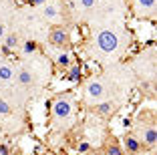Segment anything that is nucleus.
I'll use <instances>...</instances> for the list:
<instances>
[{
  "mask_svg": "<svg viewBox=\"0 0 157 155\" xmlns=\"http://www.w3.org/2000/svg\"><path fill=\"white\" fill-rule=\"evenodd\" d=\"M125 46H127V38L111 26L99 28L93 37V55L99 60H107L109 56L119 55Z\"/></svg>",
  "mask_w": 157,
  "mask_h": 155,
  "instance_id": "nucleus-1",
  "label": "nucleus"
},
{
  "mask_svg": "<svg viewBox=\"0 0 157 155\" xmlns=\"http://www.w3.org/2000/svg\"><path fill=\"white\" fill-rule=\"evenodd\" d=\"M75 107V97L73 93H60L55 97L51 105V123L52 125H63L65 121H69L73 115Z\"/></svg>",
  "mask_w": 157,
  "mask_h": 155,
  "instance_id": "nucleus-2",
  "label": "nucleus"
},
{
  "mask_svg": "<svg viewBox=\"0 0 157 155\" xmlns=\"http://www.w3.org/2000/svg\"><path fill=\"white\" fill-rule=\"evenodd\" d=\"M83 95H85V103H97V101L109 97V85L103 79H91L85 85Z\"/></svg>",
  "mask_w": 157,
  "mask_h": 155,
  "instance_id": "nucleus-3",
  "label": "nucleus"
},
{
  "mask_svg": "<svg viewBox=\"0 0 157 155\" xmlns=\"http://www.w3.org/2000/svg\"><path fill=\"white\" fill-rule=\"evenodd\" d=\"M48 42H51V46H55V48L65 50L71 42L69 30H67L65 26H52L51 32H48Z\"/></svg>",
  "mask_w": 157,
  "mask_h": 155,
  "instance_id": "nucleus-4",
  "label": "nucleus"
},
{
  "mask_svg": "<svg viewBox=\"0 0 157 155\" xmlns=\"http://www.w3.org/2000/svg\"><path fill=\"white\" fill-rule=\"evenodd\" d=\"M157 0H133V14L137 18H153Z\"/></svg>",
  "mask_w": 157,
  "mask_h": 155,
  "instance_id": "nucleus-5",
  "label": "nucleus"
},
{
  "mask_svg": "<svg viewBox=\"0 0 157 155\" xmlns=\"http://www.w3.org/2000/svg\"><path fill=\"white\" fill-rule=\"evenodd\" d=\"M135 137L143 143V147H155V143H157V129H155V125H143L141 129H137V135Z\"/></svg>",
  "mask_w": 157,
  "mask_h": 155,
  "instance_id": "nucleus-6",
  "label": "nucleus"
},
{
  "mask_svg": "<svg viewBox=\"0 0 157 155\" xmlns=\"http://www.w3.org/2000/svg\"><path fill=\"white\" fill-rule=\"evenodd\" d=\"M14 79H16V83H18L20 87H30L34 83V73L28 67L20 64L18 68H14Z\"/></svg>",
  "mask_w": 157,
  "mask_h": 155,
  "instance_id": "nucleus-7",
  "label": "nucleus"
},
{
  "mask_svg": "<svg viewBox=\"0 0 157 155\" xmlns=\"http://www.w3.org/2000/svg\"><path fill=\"white\" fill-rule=\"evenodd\" d=\"M115 111H117L115 101H103V103H99V105H93V113L99 115V117H103V119H111Z\"/></svg>",
  "mask_w": 157,
  "mask_h": 155,
  "instance_id": "nucleus-8",
  "label": "nucleus"
},
{
  "mask_svg": "<svg viewBox=\"0 0 157 155\" xmlns=\"http://www.w3.org/2000/svg\"><path fill=\"white\" fill-rule=\"evenodd\" d=\"M60 8H63L60 2H56V0H48V2H44V6H42V16H44L46 20H59L60 12H63Z\"/></svg>",
  "mask_w": 157,
  "mask_h": 155,
  "instance_id": "nucleus-9",
  "label": "nucleus"
},
{
  "mask_svg": "<svg viewBox=\"0 0 157 155\" xmlns=\"http://www.w3.org/2000/svg\"><path fill=\"white\" fill-rule=\"evenodd\" d=\"M123 147H125V153H129V155H139L141 151H143V143L139 141L135 135H125L123 137Z\"/></svg>",
  "mask_w": 157,
  "mask_h": 155,
  "instance_id": "nucleus-10",
  "label": "nucleus"
},
{
  "mask_svg": "<svg viewBox=\"0 0 157 155\" xmlns=\"http://www.w3.org/2000/svg\"><path fill=\"white\" fill-rule=\"evenodd\" d=\"M55 63H56V67H59V68H65V71H67V68L73 64V55H71L69 50H59V52H56Z\"/></svg>",
  "mask_w": 157,
  "mask_h": 155,
  "instance_id": "nucleus-11",
  "label": "nucleus"
},
{
  "mask_svg": "<svg viewBox=\"0 0 157 155\" xmlns=\"http://www.w3.org/2000/svg\"><path fill=\"white\" fill-rule=\"evenodd\" d=\"M14 81V67L10 63H0V83Z\"/></svg>",
  "mask_w": 157,
  "mask_h": 155,
  "instance_id": "nucleus-12",
  "label": "nucleus"
},
{
  "mask_svg": "<svg viewBox=\"0 0 157 155\" xmlns=\"http://www.w3.org/2000/svg\"><path fill=\"white\" fill-rule=\"evenodd\" d=\"M81 77H83V68H81V64L78 63H73L69 68H67V79L69 81H81Z\"/></svg>",
  "mask_w": 157,
  "mask_h": 155,
  "instance_id": "nucleus-13",
  "label": "nucleus"
},
{
  "mask_svg": "<svg viewBox=\"0 0 157 155\" xmlns=\"http://www.w3.org/2000/svg\"><path fill=\"white\" fill-rule=\"evenodd\" d=\"M2 41H4V50H16V48L20 46V41H18V37H16L14 32L6 34Z\"/></svg>",
  "mask_w": 157,
  "mask_h": 155,
  "instance_id": "nucleus-14",
  "label": "nucleus"
},
{
  "mask_svg": "<svg viewBox=\"0 0 157 155\" xmlns=\"http://www.w3.org/2000/svg\"><path fill=\"white\" fill-rule=\"evenodd\" d=\"M105 155H125V151L115 139H111L109 143H105Z\"/></svg>",
  "mask_w": 157,
  "mask_h": 155,
  "instance_id": "nucleus-15",
  "label": "nucleus"
},
{
  "mask_svg": "<svg viewBox=\"0 0 157 155\" xmlns=\"http://www.w3.org/2000/svg\"><path fill=\"white\" fill-rule=\"evenodd\" d=\"M20 52H22L24 56H28V55H34L36 52V42L34 41H24V42H20Z\"/></svg>",
  "mask_w": 157,
  "mask_h": 155,
  "instance_id": "nucleus-16",
  "label": "nucleus"
},
{
  "mask_svg": "<svg viewBox=\"0 0 157 155\" xmlns=\"http://www.w3.org/2000/svg\"><path fill=\"white\" fill-rule=\"evenodd\" d=\"M77 6L81 10H85V12H89V10H93L97 6V0H77Z\"/></svg>",
  "mask_w": 157,
  "mask_h": 155,
  "instance_id": "nucleus-17",
  "label": "nucleus"
},
{
  "mask_svg": "<svg viewBox=\"0 0 157 155\" xmlns=\"http://www.w3.org/2000/svg\"><path fill=\"white\" fill-rule=\"evenodd\" d=\"M12 113V107H10V103L6 99H2L0 97V117H6V115Z\"/></svg>",
  "mask_w": 157,
  "mask_h": 155,
  "instance_id": "nucleus-18",
  "label": "nucleus"
},
{
  "mask_svg": "<svg viewBox=\"0 0 157 155\" xmlns=\"http://www.w3.org/2000/svg\"><path fill=\"white\" fill-rule=\"evenodd\" d=\"M77 151H78V153H89V151H91V143H89V141H81L77 145Z\"/></svg>",
  "mask_w": 157,
  "mask_h": 155,
  "instance_id": "nucleus-19",
  "label": "nucleus"
},
{
  "mask_svg": "<svg viewBox=\"0 0 157 155\" xmlns=\"http://www.w3.org/2000/svg\"><path fill=\"white\" fill-rule=\"evenodd\" d=\"M44 2H48V0H26V4H30V6H42Z\"/></svg>",
  "mask_w": 157,
  "mask_h": 155,
  "instance_id": "nucleus-20",
  "label": "nucleus"
},
{
  "mask_svg": "<svg viewBox=\"0 0 157 155\" xmlns=\"http://www.w3.org/2000/svg\"><path fill=\"white\" fill-rule=\"evenodd\" d=\"M0 155H10V147L8 145H0Z\"/></svg>",
  "mask_w": 157,
  "mask_h": 155,
  "instance_id": "nucleus-21",
  "label": "nucleus"
},
{
  "mask_svg": "<svg viewBox=\"0 0 157 155\" xmlns=\"http://www.w3.org/2000/svg\"><path fill=\"white\" fill-rule=\"evenodd\" d=\"M4 37H6V26H4L2 22H0V41H2Z\"/></svg>",
  "mask_w": 157,
  "mask_h": 155,
  "instance_id": "nucleus-22",
  "label": "nucleus"
},
{
  "mask_svg": "<svg viewBox=\"0 0 157 155\" xmlns=\"http://www.w3.org/2000/svg\"><path fill=\"white\" fill-rule=\"evenodd\" d=\"M0 52H2V45H0Z\"/></svg>",
  "mask_w": 157,
  "mask_h": 155,
  "instance_id": "nucleus-23",
  "label": "nucleus"
},
{
  "mask_svg": "<svg viewBox=\"0 0 157 155\" xmlns=\"http://www.w3.org/2000/svg\"><path fill=\"white\" fill-rule=\"evenodd\" d=\"M105 2H109V0H105Z\"/></svg>",
  "mask_w": 157,
  "mask_h": 155,
  "instance_id": "nucleus-24",
  "label": "nucleus"
}]
</instances>
